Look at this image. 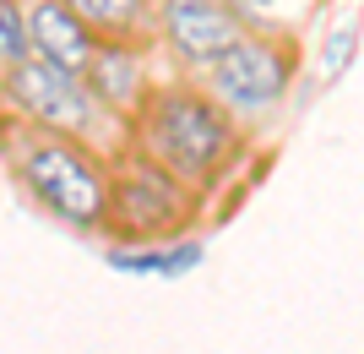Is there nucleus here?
I'll use <instances>...</instances> for the list:
<instances>
[{
  "instance_id": "1",
  "label": "nucleus",
  "mask_w": 364,
  "mask_h": 354,
  "mask_svg": "<svg viewBox=\"0 0 364 354\" xmlns=\"http://www.w3.org/2000/svg\"><path fill=\"white\" fill-rule=\"evenodd\" d=\"M141 137V153L158 158L168 175H180L185 185L213 180L218 164L234 153V120L213 93L191 88V82H168V88H147L141 109L131 115Z\"/></svg>"
},
{
  "instance_id": "2",
  "label": "nucleus",
  "mask_w": 364,
  "mask_h": 354,
  "mask_svg": "<svg viewBox=\"0 0 364 354\" xmlns=\"http://www.w3.org/2000/svg\"><path fill=\"white\" fill-rule=\"evenodd\" d=\"M16 147H11V170L44 202L49 213L71 224V229H104L109 213V170L82 147V137H60L44 131L16 115Z\"/></svg>"
},
{
  "instance_id": "3",
  "label": "nucleus",
  "mask_w": 364,
  "mask_h": 354,
  "mask_svg": "<svg viewBox=\"0 0 364 354\" xmlns=\"http://www.w3.org/2000/svg\"><path fill=\"white\" fill-rule=\"evenodd\" d=\"M185 224H191V185L180 175H168L158 158L136 153L120 170H109V213H104L109 234L158 246L168 234H180Z\"/></svg>"
},
{
  "instance_id": "4",
  "label": "nucleus",
  "mask_w": 364,
  "mask_h": 354,
  "mask_svg": "<svg viewBox=\"0 0 364 354\" xmlns=\"http://www.w3.org/2000/svg\"><path fill=\"white\" fill-rule=\"evenodd\" d=\"M0 98L11 104V115L44 125V131H60V137H87L92 120H98V104L82 88V77L38 61V55L0 71Z\"/></svg>"
},
{
  "instance_id": "5",
  "label": "nucleus",
  "mask_w": 364,
  "mask_h": 354,
  "mask_svg": "<svg viewBox=\"0 0 364 354\" xmlns=\"http://www.w3.org/2000/svg\"><path fill=\"white\" fill-rule=\"evenodd\" d=\"M218 98L234 109H267L277 104L294 82V49L289 38H261V33H240L234 44L207 66Z\"/></svg>"
},
{
  "instance_id": "6",
  "label": "nucleus",
  "mask_w": 364,
  "mask_h": 354,
  "mask_svg": "<svg viewBox=\"0 0 364 354\" xmlns=\"http://www.w3.org/2000/svg\"><path fill=\"white\" fill-rule=\"evenodd\" d=\"M158 22H164V44L196 71H207L245 33L240 6H228V0H164Z\"/></svg>"
},
{
  "instance_id": "7",
  "label": "nucleus",
  "mask_w": 364,
  "mask_h": 354,
  "mask_svg": "<svg viewBox=\"0 0 364 354\" xmlns=\"http://www.w3.org/2000/svg\"><path fill=\"white\" fill-rule=\"evenodd\" d=\"M82 88L92 93V104H98V109L131 120V115L141 109V98H147V88H152L136 38H98L92 61L82 66Z\"/></svg>"
},
{
  "instance_id": "8",
  "label": "nucleus",
  "mask_w": 364,
  "mask_h": 354,
  "mask_svg": "<svg viewBox=\"0 0 364 354\" xmlns=\"http://www.w3.org/2000/svg\"><path fill=\"white\" fill-rule=\"evenodd\" d=\"M22 16H28V44H33V55L82 77V66H87L92 49H98V33L76 16L65 0H22Z\"/></svg>"
},
{
  "instance_id": "9",
  "label": "nucleus",
  "mask_w": 364,
  "mask_h": 354,
  "mask_svg": "<svg viewBox=\"0 0 364 354\" xmlns=\"http://www.w3.org/2000/svg\"><path fill=\"white\" fill-rule=\"evenodd\" d=\"M98 38H136L147 22V0H65Z\"/></svg>"
},
{
  "instance_id": "10",
  "label": "nucleus",
  "mask_w": 364,
  "mask_h": 354,
  "mask_svg": "<svg viewBox=\"0 0 364 354\" xmlns=\"http://www.w3.org/2000/svg\"><path fill=\"white\" fill-rule=\"evenodd\" d=\"M28 16H22V0H0V71L16 61H28Z\"/></svg>"
},
{
  "instance_id": "11",
  "label": "nucleus",
  "mask_w": 364,
  "mask_h": 354,
  "mask_svg": "<svg viewBox=\"0 0 364 354\" xmlns=\"http://www.w3.org/2000/svg\"><path fill=\"white\" fill-rule=\"evenodd\" d=\"M191 262H201V246L147 251V256H125V251H114V267H125V273H185Z\"/></svg>"
},
{
  "instance_id": "12",
  "label": "nucleus",
  "mask_w": 364,
  "mask_h": 354,
  "mask_svg": "<svg viewBox=\"0 0 364 354\" xmlns=\"http://www.w3.org/2000/svg\"><path fill=\"white\" fill-rule=\"evenodd\" d=\"M353 38H359V28H343V33H332V61H326V77H337L343 66H348V55H353Z\"/></svg>"
},
{
  "instance_id": "13",
  "label": "nucleus",
  "mask_w": 364,
  "mask_h": 354,
  "mask_svg": "<svg viewBox=\"0 0 364 354\" xmlns=\"http://www.w3.org/2000/svg\"><path fill=\"white\" fill-rule=\"evenodd\" d=\"M240 6H272V0H240Z\"/></svg>"
}]
</instances>
